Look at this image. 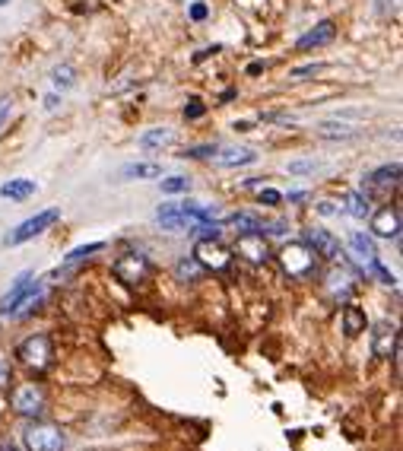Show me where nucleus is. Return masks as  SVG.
<instances>
[{
  "instance_id": "a211bd4d",
  "label": "nucleus",
  "mask_w": 403,
  "mask_h": 451,
  "mask_svg": "<svg viewBox=\"0 0 403 451\" xmlns=\"http://www.w3.org/2000/svg\"><path fill=\"white\" fill-rule=\"evenodd\" d=\"M32 194H35V181H29V178L7 181V185L0 188V197H10V201H29Z\"/></svg>"
},
{
  "instance_id": "412c9836",
  "label": "nucleus",
  "mask_w": 403,
  "mask_h": 451,
  "mask_svg": "<svg viewBox=\"0 0 403 451\" xmlns=\"http://www.w3.org/2000/svg\"><path fill=\"white\" fill-rule=\"evenodd\" d=\"M346 203V213L356 219H366L368 213H372V203H368V194H362V191H350V194L343 197Z\"/></svg>"
},
{
  "instance_id": "dca6fc26",
  "label": "nucleus",
  "mask_w": 403,
  "mask_h": 451,
  "mask_svg": "<svg viewBox=\"0 0 403 451\" xmlns=\"http://www.w3.org/2000/svg\"><path fill=\"white\" fill-rule=\"evenodd\" d=\"M254 159H257V153L248 150V146H223V150H216V162L225 169L232 166H251Z\"/></svg>"
},
{
  "instance_id": "cd10ccee",
  "label": "nucleus",
  "mask_w": 403,
  "mask_h": 451,
  "mask_svg": "<svg viewBox=\"0 0 403 451\" xmlns=\"http://www.w3.org/2000/svg\"><path fill=\"white\" fill-rule=\"evenodd\" d=\"M216 143H200V146H187L185 153H181V156L185 159H209V156H216Z\"/></svg>"
},
{
  "instance_id": "f3484780",
  "label": "nucleus",
  "mask_w": 403,
  "mask_h": 451,
  "mask_svg": "<svg viewBox=\"0 0 403 451\" xmlns=\"http://www.w3.org/2000/svg\"><path fill=\"white\" fill-rule=\"evenodd\" d=\"M366 327H368L366 312L359 309V305H346L343 309V334L346 337H359V334H366Z\"/></svg>"
},
{
  "instance_id": "7ed1b4c3",
  "label": "nucleus",
  "mask_w": 403,
  "mask_h": 451,
  "mask_svg": "<svg viewBox=\"0 0 403 451\" xmlns=\"http://www.w3.org/2000/svg\"><path fill=\"white\" fill-rule=\"evenodd\" d=\"M16 359L23 362L26 368H32V372L51 368V359H54L51 337H48V334H32V337H26L23 343H19V350H16Z\"/></svg>"
},
{
  "instance_id": "c9c22d12",
  "label": "nucleus",
  "mask_w": 403,
  "mask_h": 451,
  "mask_svg": "<svg viewBox=\"0 0 403 451\" xmlns=\"http://www.w3.org/2000/svg\"><path fill=\"white\" fill-rule=\"evenodd\" d=\"M10 105H13L10 99H0V128H3V124H7V118H10Z\"/></svg>"
},
{
  "instance_id": "2eb2a0df",
  "label": "nucleus",
  "mask_w": 403,
  "mask_h": 451,
  "mask_svg": "<svg viewBox=\"0 0 403 451\" xmlns=\"http://www.w3.org/2000/svg\"><path fill=\"white\" fill-rule=\"evenodd\" d=\"M156 219L162 229H172V232H185V229H191V219L181 213V203H162L156 210Z\"/></svg>"
},
{
  "instance_id": "72a5a7b5",
  "label": "nucleus",
  "mask_w": 403,
  "mask_h": 451,
  "mask_svg": "<svg viewBox=\"0 0 403 451\" xmlns=\"http://www.w3.org/2000/svg\"><path fill=\"white\" fill-rule=\"evenodd\" d=\"M207 3H194V7H191V19H194V23H200V19H207Z\"/></svg>"
},
{
  "instance_id": "79ce46f5",
  "label": "nucleus",
  "mask_w": 403,
  "mask_h": 451,
  "mask_svg": "<svg viewBox=\"0 0 403 451\" xmlns=\"http://www.w3.org/2000/svg\"><path fill=\"white\" fill-rule=\"evenodd\" d=\"M7 3H10V0H0V7H7Z\"/></svg>"
},
{
  "instance_id": "aec40b11",
  "label": "nucleus",
  "mask_w": 403,
  "mask_h": 451,
  "mask_svg": "<svg viewBox=\"0 0 403 451\" xmlns=\"http://www.w3.org/2000/svg\"><path fill=\"white\" fill-rule=\"evenodd\" d=\"M172 140H175V130L153 128V130H146V134L140 137V146H143V150H162V146H169Z\"/></svg>"
},
{
  "instance_id": "473e14b6",
  "label": "nucleus",
  "mask_w": 403,
  "mask_h": 451,
  "mask_svg": "<svg viewBox=\"0 0 403 451\" xmlns=\"http://www.w3.org/2000/svg\"><path fill=\"white\" fill-rule=\"evenodd\" d=\"M321 70V64H308V67H299V70H292V80H302V76H314Z\"/></svg>"
},
{
  "instance_id": "4c0bfd02",
  "label": "nucleus",
  "mask_w": 403,
  "mask_h": 451,
  "mask_svg": "<svg viewBox=\"0 0 403 451\" xmlns=\"http://www.w3.org/2000/svg\"><path fill=\"white\" fill-rule=\"evenodd\" d=\"M318 213H321V216H334L336 207H334L330 201H321V203H318Z\"/></svg>"
},
{
  "instance_id": "6e6552de",
  "label": "nucleus",
  "mask_w": 403,
  "mask_h": 451,
  "mask_svg": "<svg viewBox=\"0 0 403 451\" xmlns=\"http://www.w3.org/2000/svg\"><path fill=\"white\" fill-rule=\"evenodd\" d=\"M372 353L375 359H397L400 353V331H397L394 321H378L372 327Z\"/></svg>"
},
{
  "instance_id": "7c9ffc66",
  "label": "nucleus",
  "mask_w": 403,
  "mask_h": 451,
  "mask_svg": "<svg viewBox=\"0 0 403 451\" xmlns=\"http://www.w3.org/2000/svg\"><path fill=\"white\" fill-rule=\"evenodd\" d=\"M203 112H207V105H203V102H200L197 96L185 105V118H191V121H194V118H203Z\"/></svg>"
},
{
  "instance_id": "a878e982",
  "label": "nucleus",
  "mask_w": 403,
  "mask_h": 451,
  "mask_svg": "<svg viewBox=\"0 0 403 451\" xmlns=\"http://www.w3.org/2000/svg\"><path fill=\"white\" fill-rule=\"evenodd\" d=\"M159 188H162V194H187V191H191V181H187L185 175H172V178L159 181Z\"/></svg>"
},
{
  "instance_id": "ddd939ff",
  "label": "nucleus",
  "mask_w": 403,
  "mask_h": 451,
  "mask_svg": "<svg viewBox=\"0 0 403 451\" xmlns=\"http://www.w3.org/2000/svg\"><path fill=\"white\" fill-rule=\"evenodd\" d=\"M334 38H336V23H334V19H321V23L314 26L311 32H305V35L295 42V48H299V51H311V48L330 45Z\"/></svg>"
},
{
  "instance_id": "f8f14e48",
  "label": "nucleus",
  "mask_w": 403,
  "mask_h": 451,
  "mask_svg": "<svg viewBox=\"0 0 403 451\" xmlns=\"http://www.w3.org/2000/svg\"><path fill=\"white\" fill-rule=\"evenodd\" d=\"M372 235H378V239H400V210L397 207H381V210L372 213Z\"/></svg>"
},
{
  "instance_id": "c85d7f7f",
  "label": "nucleus",
  "mask_w": 403,
  "mask_h": 451,
  "mask_svg": "<svg viewBox=\"0 0 403 451\" xmlns=\"http://www.w3.org/2000/svg\"><path fill=\"white\" fill-rule=\"evenodd\" d=\"M200 273H203V267L194 261V257H191V261H181V264H178V277H181V280H197Z\"/></svg>"
},
{
  "instance_id": "39448f33",
  "label": "nucleus",
  "mask_w": 403,
  "mask_h": 451,
  "mask_svg": "<svg viewBox=\"0 0 403 451\" xmlns=\"http://www.w3.org/2000/svg\"><path fill=\"white\" fill-rule=\"evenodd\" d=\"M26 448L29 451H64L67 448V436L64 429L54 423H32L26 429Z\"/></svg>"
},
{
  "instance_id": "5701e85b",
  "label": "nucleus",
  "mask_w": 403,
  "mask_h": 451,
  "mask_svg": "<svg viewBox=\"0 0 403 451\" xmlns=\"http://www.w3.org/2000/svg\"><path fill=\"white\" fill-rule=\"evenodd\" d=\"M232 226H235L239 232H261L264 219L257 216V213H235V216H232Z\"/></svg>"
},
{
  "instance_id": "f03ea898",
  "label": "nucleus",
  "mask_w": 403,
  "mask_h": 451,
  "mask_svg": "<svg viewBox=\"0 0 403 451\" xmlns=\"http://www.w3.org/2000/svg\"><path fill=\"white\" fill-rule=\"evenodd\" d=\"M277 261L289 280H311L318 273V251L308 241H289V245H283Z\"/></svg>"
},
{
  "instance_id": "ea45409f",
  "label": "nucleus",
  "mask_w": 403,
  "mask_h": 451,
  "mask_svg": "<svg viewBox=\"0 0 403 451\" xmlns=\"http://www.w3.org/2000/svg\"><path fill=\"white\" fill-rule=\"evenodd\" d=\"M289 201H292V203H299V201H305V194H302V191H292Z\"/></svg>"
},
{
  "instance_id": "20e7f679",
  "label": "nucleus",
  "mask_w": 403,
  "mask_h": 451,
  "mask_svg": "<svg viewBox=\"0 0 403 451\" xmlns=\"http://www.w3.org/2000/svg\"><path fill=\"white\" fill-rule=\"evenodd\" d=\"M194 261L200 264L203 271L225 273L232 267V248H225L219 239H200L194 245Z\"/></svg>"
},
{
  "instance_id": "f257e3e1",
  "label": "nucleus",
  "mask_w": 403,
  "mask_h": 451,
  "mask_svg": "<svg viewBox=\"0 0 403 451\" xmlns=\"http://www.w3.org/2000/svg\"><path fill=\"white\" fill-rule=\"evenodd\" d=\"M42 299H45L42 280H32V273H23V277L13 283V289L0 299V315H3V318L32 315V312L42 305Z\"/></svg>"
},
{
  "instance_id": "9b49d317",
  "label": "nucleus",
  "mask_w": 403,
  "mask_h": 451,
  "mask_svg": "<svg viewBox=\"0 0 403 451\" xmlns=\"http://www.w3.org/2000/svg\"><path fill=\"white\" fill-rule=\"evenodd\" d=\"M235 251L245 257L248 264H267L270 261V245L264 232H241L235 241Z\"/></svg>"
},
{
  "instance_id": "b1692460",
  "label": "nucleus",
  "mask_w": 403,
  "mask_h": 451,
  "mask_svg": "<svg viewBox=\"0 0 403 451\" xmlns=\"http://www.w3.org/2000/svg\"><path fill=\"white\" fill-rule=\"evenodd\" d=\"M318 134L324 137V140H336V137H352L356 130L350 128V124H336V121H324V124H318Z\"/></svg>"
},
{
  "instance_id": "0eeeda50",
  "label": "nucleus",
  "mask_w": 403,
  "mask_h": 451,
  "mask_svg": "<svg viewBox=\"0 0 403 451\" xmlns=\"http://www.w3.org/2000/svg\"><path fill=\"white\" fill-rule=\"evenodd\" d=\"M60 219V207H51V210H42L38 216H32V219H26V223H19L13 229V232L7 235V245L13 248V245H23V241H29V239H35V235H42L45 229H51L54 223Z\"/></svg>"
},
{
  "instance_id": "393cba45",
  "label": "nucleus",
  "mask_w": 403,
  "mask_h": 451,
  "mask_svg": "<svg viewBox=\"0 0 403 451\" xmlns=\"http://www.w3.org/2000/svg\"><path fill=\"white\" fill-rule=\"evenodd\" d=\"M98 251H105V241H92V245H83V248H74L67 257H64V264H67V267H76L80 261H86L89 255H98Z\"/></svg>"
},
{
  "instance_id": "1a4fd4ad",
  "label": "nucleus",
  "mask_w": 403,
  "mask_h": 451,
  "mask_svg": "<svg viewBox=\"0 0 403 451\" xmlns=\"http://www.w3.org/2000/svg\"><path fill=\"white\" fill-rule=\"evenodd\" d=\"M13 410L19 416H38L45 410V391L38 388V384H19L13 391Z\"/></svg>"
},
{
  "instance_id": "bb28decb",
  "label": "nucleus",
  "mask_w": 403,
  "mask_h": 451,
  "mask_svg": "<svg viewBox=\"0 0 403 451\" xmlns=\"http://www.w3.org/2000/svg\"><path fill=\"white\" fill-rule=\"evenodd\" d=\"M51 83L58 86V90H70V86H74V67H67V64H64V67H54Z\"/></svg>"
},
{
  "instance_id": "58836bf2",
  "label": "nucleus",
  "mask_w": 403,
  "mask_h": 451,
  "mask_svg": "<svg viewBox=\"0 0 403 451\" xmlns=\"http://www.w3.org/2000/svg\"><path fill=\"white\" fill-rule=\"evenodd\" d=\"M397 0H378V10L381 13H391V7H394Z\"/></svg>"
},
{
  "instance_id": "6ab92c4d",
  "label": "nucleus",
  "mask_w": 403,
  "mask_h": 451,
  "mask_svg": "<svg viewBox=\"0 0 403 451\" xmlns=\"http://www.w3.org/2000/svg\"><path fill=\"white\" fill-rule=\"evenodd\" d=\"M350 248L356 251V257L359 261H375L378 257V251H375V241H372V235H366V232H350Z\"/></svg>"
},
{
  "instance_id": "9d476101",
  "label": "nucleus",
  "mask_w": 403,
  "mask_h": 451,
  "mask_svg": "<svg viewBox=\"0 0 403 451\" xmlns=\"http://www.w3.org/2000/svg\"><path fill=\"white\" fill-rule=\"evenodd\" d=\"M305 241L318 251V257H324V261L346 264V255H343V248H340V241H336V235H330L327 229H311V232H305Z\"/></svg>"
},
{
  "instance_id": "a19ab883",
  "label": "nucleus",
  "mask_w": 403,
  "mask_h": 451,
  "mask_svg": "<svg viewBox=\"0 0 403 451\" xmlns=\"http://www.w3.org/2000/svg\"><path fill=\"white\" fill-rule=\"evenodd\" d=\"M45 108H58V96H48L45 99Z\"/></svg>"
},
{
  "instance_id": "f704fd0d",
  "label": "nucleus",
  "mask_w": 403,
  "mask_h": 451,
  "mask_svg": "<svg viewBox=\"0 0 403 451\" xmlns=\"http://www.w3.org/2000/svg\"><path fill=\"white\" fill-rule=\"evenodd\" d=\"M311 169H314V162H289L292 175H305V172H311Z\"/></svg>"
},
{
  "instance_id": "e433bc0d",
  "label": "nucleus",
  "mask_w": 403,
  "mask_h": 451,
  "mask_svg": "<svg viewBox=\"0 0 403 451\" xmlns=\"http://www.w3.org/2000/svg\"><path fill=\"white\" fill-rule=\"evenodd\" d=\"M0 388H7L10 391V368H7V362L0 359Z\"/></svg>"
},
{
  "instance_id": "c756f323",
  "label": "nucleus",
  "mask_w": 403,
  "mask_h": 451,
  "mask_svg": "<svg viewBox=\"0 0 403 451\" xmlns=\"http://www.w3.org/2000/svg\"><path fill=\"white\" fill-rule=\"evenodd\" d=\"M368 267H372V273H375V277H378V280H381V283H384V286H394V283H397V280L391 277L388 271H384V264H381L378 257H375V261H368Z\"/></svg>"
},
{
  "instance_id": "423d86ee",
  "label": "nucleus",
  "mask_w": 403,
  "mask_h": 451,
  "mask_svg": "<svg viewBox=\"0 0 403 451\" xmlns=\"http://www.w3.org/2000/svg\"><path fill=\"white\" fill-rule=\"evenodd\" d=\"M112 273L118 277V283H124V286H140V283H146V277L153 273V264L146 255L130 251V255H121L118 261L112 264Z\"/></svg>"
},
{
  "instance_id": "4468645a",
  "label": "nucleus",
  "mask_w": 403,
  "mask_h": 451,
  "mask_svg": "<svg viewBox=\"0 0 403 451\" xmlns=\"http://www.w3.org/2000/svg\"><path fill=\"white\" fill-rule=\"evenodd\" d=\"M368 191H378V194H388L400 185V162H391V166H381L375 172H368Z\"/></svg>"
},
{
  "instance_id": "2f4dec72",
  "label": "nucleus",
  "mask_w": 403,
  "mask_h": 451,
  "mask_svg": "<svg viewBox=\"0 0 403 451\" xmlns=\"http://www.w3.org/2000/svg\"><path fill=\"white\" fill-rule=\"evenodd\" d=\"M257 201H261V203H267V207H277V203L283 201V194H280V191H273V188H261V194H257Z\"/></svg>"
},
{
  "instance_id": "4be33fe9",
  "label": "nucleus",
  "mask_w": 403,
  "mask_h": 451,
  "mask_svg": "<svg viewBox=\"0 0 403 451\" xmlns=\"http://www.w3.org/2000/svg\"><path fill=\"white\" fill-rule=\"evenodd\" d=\"M159 175H162V166L156 162H134L121 169V178H159Z\"/></svg>"
}]
</instances>
